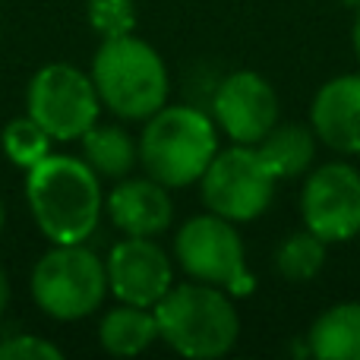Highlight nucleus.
<instances>
[{
  "label": "nucleus",
  "mask_w": 360,
  "mask_h": 360,
  "mask_svg": "<svg viewBox=\"0 0 360 360\" xmlns=\"http://www.w3.org/2000/svg\"><path fill=\"white\" fill-rule=\"evenodd\" d=\"M351 44H354V54L360 60V10H357V19H354V29H351Z\"/></svg>",
  "instance_id": "obj_23"
},
{
  "label": "nucleus",
  "mask_w": 360,
  "mask_h": 360,
  "mask_svg": "<svg viewBox=\"0 0 360 360\" xmlns=\"http://www.w3.org/2000/svg\"><path fill=\"white\" fill-rule=\"evenodd\" d=\"M6 304H10V278H6V272L0 269V316H4Z\"/></svg>",
  "instance_id": "obj_22"
},
{
  "label": "nucleus",
  "mask_w": 360,
  "mask_h": 360,
  "mask_svg": "<svg viewBox=\"0 0 360 360\" xmlns=\"http://www.w3.org/2000/svg\"><path fill=\"white\" fill-rule=\"evenodd\" d=\"M0 143H4L6 158H10L16 168H22V171L35 168L44 155H51V136L29 117V114H25V117L10 120V124L4 127Z\"/></svg>",
  "instance_id": "obj_19"
},
{
  "label": "nucleus",
  "mask_w": 360,
  "mask_h": 360,
  "mask_svg": "<svg viewBox=\"0 0 360 360\" xmlns=\"http://www.w3.org/2000/svg\"><path fill=\"white\" fill-rule=\"evenodd\" d=\"M348 6H354V10H360V0H345Z\"/></svg>",
  "instance_id": "obj_25"
},
{
  "label": "nucleus",
  "mask_w": 360,
  "mask_h": 360,
  "mask_svg": "<svg viewBox=\"0 0 360 360\" xmlns=\"http://www.w3.org/2000/svg\"><path fill=\"white\" fill-rule=\"evenodd\" d=\"M108 269L82 243H54L32 269V297L51 319H86L105 304Z\"/></svg>",
  "instance_id": "obj_5"
},
{
  "label": "nucleus",
  "mask_w": 360,
  "mask_h": 360,
  "mask_svg": "<svg viewBox=\"0 0 360 360\" xmlns=\"http://www.w3.org/2000/svg\"><path fill=\"white\" fill-rule=\"evenodd\" d=\"M89 25L101 38L133 35V29H136V4L133 0H89Z\"/></svg>",
  "instance_id": "obj_20"
},
{
  "label": "nucleus",
  "mask_w": 360,
  "mask_h": 360,
  "mask_svg": "<svg viewBox=\"0 0 360 360\" xmlns=\"http://www.w3.org/2000/svg\"><path fill=\"white\" fill-rule=\"evenodd\" d=\"M101 105L124 120H149L168 101V67L149 41L136 35L105 38L92 63Z\"/></svg>",
  "instance_id": "obj_2"
},
{
  "label": "nucleus",
  "mask_w": 360,
  "mask_h": 360,
  "mask_svg": "<svg viewBox=\"0 0 360 360\" xmlns=\"http://www.w3.org/2000/svg\"><path fill=\"white\" fill-rule=\"evenodd\" d=\"M215 120L234 143L256 146L278 124V95L253 70H237L221 79L212 98Z\"/></svg>",
  "instance_id": "obj_11"
},
{
  "label": "nucleus",
  "mask_w": 360,
  "mask_h": 360,
  "mask_svg": "<svg viewBox=\"0 0 360 360\" xmlns=\"http://www.w3.org/2000/svg\"><path fill=\"white\" fill-rule=\"evenodd\" d=\"M304 224L326 243H342L360 234V171L345 162L316 168L300 193Z\"/></svg>",
  "instance_id": "obj_9"
},
{
  "label": "nucleus",
  "mask_w": 360,
  "mask_h": 360,
  "mask_svg": "<svg viewBox=\"0 0 360 360\" xmlns=\"http://www.w3.org/2000/svg\"><path fill=\"white\" fill-rule=\"evenodd\" d=\"M310 354L319 360H360V304H335L313 323Z\"/></svg>",
  "instance_id": "obj_15"
},
{
  "label": "nucleus",
  "mask_w": 360,
  "mask_h": 360,
  "mask_svg": "<svg viewBox=\"0 0 360 360\" xmlns=\"http://www.w3.org/2000/svg\"><path fill=\"white\" fill-rule=\"evenodd\" d=\"M155 338H158V323H155V313H149V307L120 304L114 310H108L98 326L101 348L114 357L143 354Z\"/></svg>",
  "instance_id": "obj_14"
},
{
  "label": "nucleus",
  "mask_w": 360,
  "mask_h": 360,
  "mask_svg": "<svg viewBox=\"0 0 360 360\" xmlns=\"http://www.w3.org/2000/svg\"><path fill=\"white\" fill-rule=\"evenodd\" d=\"M25 199L51 243H86L105 205L98 174L73 155H44L25 171Z\"/></svg>",
  "instance_id": "obj_1"
},
{
  "label": "nucleus",
  "mask_w": 360,
  "mask_h": 360,
  "mask_svg": "<svg viewBox=\"0 0 360 360\" xmlns=\"http://www.w3.org/2000/svg\"><path fill=\"white\" fill-rule=\"evenodd\" d=\"M63 351L41 335H10L0 342V360H60Z\"/></svg>",
  "instance_id": "obj_21"
},
{
  "label": "nucleus",
  "mask_w": 360,
  "mask_h": 360,
  "mask_svg": "<svg viewBox=\"0 0 360 360\" xmlns=\"http://www.w3.org/2000/svg\"><path fill=\"white\" fill-rule=\"evenodd\" d=\"M108 215L127 237H155L171 228L174 205L168 186L155 177H120V184L108 193Z\"/></svg>",
  "instance_id": "obj_13"
},
{
  "label": "nucleus",
  "mask_w": 360,
  "mask_h": 360,
  "mask_svg": "<svg viewBox=\"0 0 360 360\" xmlns=\"http://www.w3.org/2000/svg\"><path fill=\"white\" fill-rule=\"evenodd\" d=\"M29 117L57 143L82 139V133L98 124L101 98L92 76L73 63H48L29 82Z\"/></svg>",
  "instance_id": "obj_6"
},
{
  "label": "nucleus",
  "mask_w": 360,
  "mask_h": 360,
  "mask_svg": "<svg viewBox=\"0 0 360 360\" xmlns=\"http://www.w3.org/2000/svg\"><path fill=\"white\" fill-rule=\"evenodd\" d=\"M82 162L95 171L98 177H127L139 158L136 143L124 127L114 124H95L92 130L82 133Z\"/></svg>",
  "instance_id": "obj_17"
},
{
  "label": "nucleus",
  "mask_w": 360,
  "mask_h": 360,
  "mask_svg": "<svg viewBox=\"0 0 360 360\" xmlns=\"http://www.w3.org/2000/svg\"><path fill=\"white\" fill-rule=\"evenodd\" d=\"M316 133L304 124H275L266 136L256 143L259 155L275 171V177H300L313 165L316 155Z\"/></svg>",
  "instance_id": "obj_16"
},
{
  "label": "nucleus",
  "mask_w": 360,
  "mask_h": 360,
  "mask_svg": "<svg viewBox=\"0 0 360 360\" xmlns=\"http://www.w3.org/2000/svg\"><path fill=\"white\" fill-rule=\"evenodd\" d=\"M177 259L186 275L205 285L224 288L231 294H250L253 291V275L247 272V253L243 240L234 231V221L221 215H196L180 228L177 240Z\"/></svg>",
  "instance_id": "obj_8"
},
{
  "label": "nucleus",
  "mask_w": 360,
  "mask_h": 360,
  "mask_svg": "<svg viewBox=\"0 0 360 360\" xmlns=\"http://www.w3.org/2000/svg\"><path fill=\"white\" fill-rule=\"evenodd\" d=\"M4 221H6V212H4V202H0V231H4Z\"/></svg>",
  "instance_id": "obj_24"
},
{
  "label": "nucleus",
  "mask_w": 360,
  "mask_h": 360,
  "mask_svg": "<svg viewBox=\"0 0 360 360\" xmlns=\"http://www.w3.org/2000/svg\"><path fill=\"white\" fill-rule=\"evenodd\" d=\"M218 152L215 124L190 105H165L146 120L139 162L165 186L199 184Z\"/></svg>",
  "instance_id": "obj_4"
},
{
  "label": "nucleus",
  "mask_w": 360,
  "mask_h": 360,
  "mask_svg": "<svg viewBox=\"0 0 360 360\" xmlns=\"http://www.w3.org/2000/svg\"><path fill=\"white\" fill-rule=\"evenodd\" d=\"M313 133L342 155L360 152V73L335 76L313 98Z\"/></svg>",
  "instance_id": "obj_12"
},
{
  "label": "nucleus",
  "mask_w": 360,
  "mask_h": 360,
  "mask_svg": "<svg viewBox=\"0 0 360 360\" xmlns=\"http://www.w3.org/2000/svg\"><path fill=\"white\" fill-rule=\"evenodd\" d=\"M155 323L158 338L193 360L228 354L240 335V319L231 297L205 281L171 285V291L155 304Z\"/></svg>",
  "instance_id": "obj_3"
},
{
  "label": "nucleus",
  "mask_w": 360,
  "mask_h": 360,
  "mask_svg": "<svg viewBox=\"0 0 360 360\" xmlns=\"http://www.w3.org/2000/svg\"><path fill=\"white\" fill-rule=\"evenodd\" d=\"M326 262V240L319 234L294 231L278 250H275V272L288 281H310Z\"/></svg>",
  "instance_id": "obj_18"
},
{
  "label": "nucleus",
  "mask_w": 360,
  "mask_h": 360,
  "mask_svg": "<svg viewBox=\"0 0 360 360\" xmlns=\"http://www.w3.org/2000/svg\"><path fill=\"white\" fill-rule=\"evenodd\" d=\"M275 171L266 165L256 146H231L215 152L212 165L199 177L202 202L209 212L228 218V221H253L272 205L275 196Z\"/></svg>",
  "instance_id": "obj_7"
},
{
  "label": "nucleus",
  "mask_w": 360,
  "mask_h": 360,
  "mask_svg": "<svg viewBox=\"0 0 360 360\" xmlns=\"http://www.w3.org/2000/svg\"><path fill=\"white\" fill-rule=\"evenodd\" d=\"M108 288L120 304L155 307L174 285L171 259L152 237H127L108 253Z\"/></svg>",
  "instance_id": "obj_10"
}]
</instances>
